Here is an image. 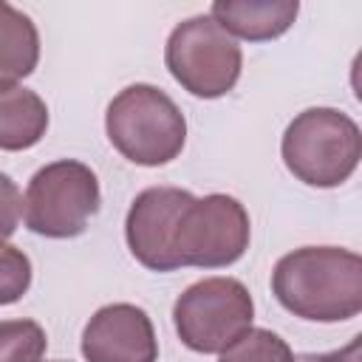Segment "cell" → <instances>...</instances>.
Instances as JSON below:
<instances>
[{
	"mask_svg": "<svg viewBox=\"0 0 362 362\" xmlns=\"http://www.w3.org/2000/svg\"><path fill=\"white\" fill-rule=\"evenodd\" d=\"M272 291L300 320H351L362 311V257L342 246L294 249L274 263Z\"/></svg>",
	"mask_w": 362,
	"mask_h": 362,
	"instance_id": "cell-1",
	"label": "cell"
},
{
	"mask_svg": "<svg viewBox=\"0 0 362 362\" xmlns=\"http://www.w3.org/2000/svg\"><path fill=\"white\" fill-rule=\"evenodd\" d=\"M110 144L133 164L161 167L181 156L187 141V119L178 105L156 85H127L105 113Z\"/></svg>",
	"mask_w": 362,
	"mask_h": 362,
	"instance_id": "cell-2",
	"label": "cell"
},
{
	"mask_svg": "<svg viewBox=\"0 0 362 362\" xmlns=\"http://www.w3.org/2000/svg\"><path fill=\"white\" fill-rule=\"evenodd\" d=\"M280 153L297 181L331 189L354 175L362 158V133L337 107H308L288 122Z\"/></svg>",
	"mask_w": 362,
	"mask_h": 362,
	"instance_id": "cell-3",
	"label": "cell"
},
{
	"mask_svg": "<svg viewBox=\"0 0 362 362\" xmlns=\"http://www.w3.org/2000/svg\"><path fill=\"white\" fill-rule=\"evenodd\" d=\"M102 195L96 173L74 158L40 167L23 195V221L42 238H76L99 212Z\"/></svg>",
	"mask_w": 362,
	"mask_h": 362,
	"instance_id": "cell-4",
	"label": "cell"
},
{
	"mask_svg": "<svg viewBox=\"0 0 362 362\" xmlns=\"http://www.w3.org/2000/svg\"><path fill=\"white\" fill-rule=\"evenodd\" d=\"M164 62L184 90L198 99H218L238 85L243 54L238 40L209 14H195L170 31Z\"/></svg>",
	"mask_w": 362,
	"mask_h": 362,
	"instance_id": "cell-5",
	"label": "cell"
},
{
	"mask_svg": "<svg viewBox=\"0 0 362 362\" xmlns=\"http://www.w3.org/2000/svg\"><path fill=\"white\" fill-rule=\"evenodd\" d=\"M255 320L249 288L235 277H204L181 291L173 305L178 339L195 354H221Z\"/></svg>",
	"mask_w": 362,
	"mask_h": 362,
	"instance_id": "cell-6",
	"label": "cell"
},
{
	"mask_svg": "<svg viewBox=\"0 0 362 362\" xmlns=\"http://www.w3.org/2000/svg\"><path fill=\"white\" fill-rule=\"evenodd\" d=\"M252 223L246 206L223 192L192 198L175 232L178 266L223 269L243 257L249 249Z\"/></svg>",
	"mask_w": 362,
	"mask_h": 362,
	"instance_id": "cell-7",
	"label": "cell"
},
{
	"mask_svg": "<svg viewBox=\"0 0 362 362\" xmlns=\"http://www.w3.org/2000/svg\"><path fill=\"white\" fill-rule=\"evenodd\" d=\"M192 192L181 187H147L141 189L124 218V238L130 255L150 272H175V232L184 209L192 204Z\"/></svg>",
	"mask_w": 362,
	"mask_h": 362,
	"instance_id": "cell-8",
	"label": "cell"
},
{
	"mask_svg": "<svg viewBox=\"0 0 362 362\" xmlns=\"http://www.w3.org/2000/svg\"><path fill=\"white\" fill-rule=\"evenodd\" d=\"M85 362H156L158 339L144 308L133 303L102 305L82 331Z\"/></svg>",
	"mask_w": 362,
	"mask_h": 362,
	"instance_id": "cell-9",
	"label": "cell"
},
{
	"mask_svg": "<svg viewBox=\"0 0 362 362\" xmlns=\"http://www.w3.org/2000/svg\"><path fill=\"white\" fill-rule=\"evenodd\" d=\"M297 11V0H215L209 17L229 37L266 42L286 34L294 25Z\"/></svg>",
	"mask_w": 362,
	"mask_h": 362,
	"instance_id": "cell-10",
	"label": "cell"
},
{
	"mask_svg": "<svg viewBox=\"0 0 362 362\" xmlns=\"http://www.w3.org/2000/svg\"><path fill=\"white\" fill-rule=\"evenodd\" d=\"M48 130L42 96L17 82H0V150L17 153L34 147Z\"/></svg>",
	"mask_w": 362,
	"mask_h": 362,
	"instance_id": "cell-11",
	"label": "cell"
},
{
	"mask_svg": "<svg viewBox=\"0 0 362 362\" xmlns=\"http://www.w3.org/2000/svg\"><path fill=\"white\" fill-rule=\"evenodd\" d=\"M40 62V34L34 20L0 0V82L25 79Z\"/></svg>",
	"mask_w": 362,
	"mask_h": 362,
	"instance_id": "cell-12",
	"label": "cell"
},
{
	"mask_svg": "<svg viewBox=\"0 0 362 362\" xmlns=\"http://www.w3.org/2000/svg\"><path fill=\"white\" fill-rule=\"evenodd\" d=\"M45 331L34 320H3L0 322V362H42Z\"/></svg>",
	"mask_w": 362,
	"mask_h": 362,
	"instance_id": "cell-13",
	"label": "cell"
},
{
	"mask_svg": "<svg viewBox=\"0 0 362 362\" xmlns=\"http://www.w3.org/2000/svg\"><path fill=\"white\" fill-rule=\"evenodd\" d=\"M218 362H294V354L283 337L269 328H249L240 339H235L226 351H221Z\"/></svg>",
	"mask_w": 362,
	"mask_h": 362,
	"instance_id": "cell-14",
	"label": "cell"
},
{
	"mask_svg": "<svg viewBox=\"0 0 362 362\" xmlns=\"http://www.w3.org/2000/svg\"><path fill=\"white\" fill-rule=\"evenodd\" d=\"M31 286V260L23 249L0 243V305L17 303Z\"/></svg>",
	"mask_w": 362,
	"mask_h": 362,
	"instance_id": "cell-15",
	"label": "cell"
},
{
	"mask_svg": "<svg viewBox=\"0 0 362 362\" xmlns=\"http://www.w3.org/2000/svg\"><path fill=\"white\" fill-rule=\"evenodd\" d=\"M20 215H23L20 187L6 173H0V243H6V238H11L17 232Z\"/></svg>",
	"mask_w": 362,
	"mask_h": 362,
	"instance_id": "cell-16",
	"label": "cell"
},
{
	"mask_svg": "<svg viewBox=\"0 0 362 362\" xmlns=\"http://www.w3.org/2000/svg\"><path fill=\"white\" fill-rule=\"evenodd\" d=\"M359 337H354L345 348H339V351H328V354H300V356H294V362H362V356H359Z\"/></svg>",
	"mask_w": 362,
	"mask_h": 362,
	"instance_id": "cell-17",
	"label": "cell"
},
{
	"mask_svg": "<svg viewBox=\"0 0 362 362\" xmlns=\"http://www.w3.org/2000/svg\"><path fill=\"white\" fill-rule=\"evenodd\" d=\"M54 362H62V359H54Z\"/></svg>",
	"mask_w": 362,
	"mask_h": 362,
	"instance_id": "cell-18",
	"label": "cell"
}]
</instances>
